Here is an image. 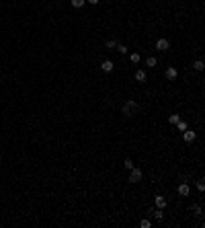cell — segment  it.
I'll list each match as a JSON object with an SVG mask.
<instances>
[{"label":"cell","mask_w":205,"mask_h":228,"mask_svg":"<svg viewBox=\"0 0 205 228\" xmlns=\"http://www.w3.org/2000/svg\"><path fill=\"white\" fill-rule=\"evenodd\" d=\"M133 167H136V164H133V163H131V160L127 158V160H125V169H127V171H131V169H133Z\"/></svg>","instance_id":"19"},{"label":"cell","mask_w":205,"mask_h":228,"mask_svg":"<svg viewBox=\"0 0 205 228\" xmlns=\"http://www.w3.org/2000/svg\"><path fill=\"white\" fill-rule=\"evenodd\" d=\"M129 62H131V64H137V62H140V54H131L129 56Z\"/></svg>","instance_id":"17"},{"label":"cell","mask_w":205,"mask_h":228,"mask_svg":"<svg viewBox=\"0 0 205 228\" xmlns=\"http://www.w3.org/2000/svg\"><path fill=\"white\" fill-rule=\"evenodd\" d=\"M193 68H195L197 72H201V70L205 68V64H203V60H195V62H193Z\"/></svg>","instance_id":"12"},{"label":"cell","mask_w":205,"mask_h":228,"mask_svg":"<svg viewBox=\"0 0 205 228\" xmlns=\"http://www.w3.org/2000/svg\"><path fill=\"white\" fill-rule=\"evenodd\" d=\"M164 74H166V78H168V80H176V76H179V70H176L174 66H168Z\"/></svg>","instance_id":"5"},{"label":"cell","mask_w":205,"mask_h":228,"mask_svg":"<svg viewBox=\"0 0 205 228\" xmlns=\"http://www.w3.org/2000/svg\"><path fill=\"white\" fill-rule=\"evenodd\" d=\"M197 189H199V191H205V183L203 181H197Z\"/></svg>","instance_id":"21"},{"label":"cell","mask_w":205,"mask_h":228,"mask_svg":"<svg viewBox=\"0 0 205 228\" xmlns=\"http://www.w3.org/2000/svg\"><path fill=\"white\" fill-rule=\"evenodd\" d=\"M113 68H115V64H113L111 60H105V62L101 64V70H102V72H113Z\"/></svg>","instance_id":"7"},{"label":"cell","mask_w":205,"mask_h":228,"mask_svg":"<svg viewBox=\"0 0 205 228\" xmlns=\"http://www.w3.org/2000/svg\"><path fill=\"white\" fill-rule=\"evenodd\" d=\"M168 47H170V43H168V39H164V37H160V39L156 41V50H160V51H168Z\"/></svg>","instance_id":"3"},{"label":"cell","mask_w":205,"mask_h":228,"mask_svg":"<svg viewBox=\"0 0 205 228\" xmlns=\"http://www.w3.org/2000/svg\"><path fill=\"white\" fill-rule=\"evenodd\" d=\"M156 64H158V60L154 58V56H150V58L146 60V66H148V68H156Z\"/></svg>","instance_id":"11"},{"label":"cell","mask_w":205,"mask_h":228,"mask_svg":"<svg viewBox=\"0 0 205 228\" xmlns=\"http://www.w3.org/2000/svg\"><path fill=\"white\" fill-rule=\"evenodd\" d=\"M174 125H176V128H179V132H185V129L189 128V125H187V121H181V119H179V121H176Z\"/></svg>","instance_id":"13"},{"label":"cell","mask_w":205,"mask_h":228,"mask_svg":"<svg viewBox=\"0 0 205 228\" xmlns=\"http://www.w3.org/2000/svg\"><path fill=\"white\" fill-rule=\"evenodd\" d=\"M107 47H109V50H115V47H117V41H115V39H109L107 41Z\"/></svg>","instance_id":"18"},{"label":"cell","mask_w":205,"mask_h":228,"mask_svg":"<svg viewBox=\"0 0 205 228\" xmlns=\"http://www.w3.org/2000/svg\"><path fill=\"white\" fill-rule=\"evenodd\" d=\"M176 193L181 195V197H189V193H191V189H189V185H187V183L179 185V187H176Z\"/></svg>","instance_id":"4"},{"label":"cell","mask_w":205,"mask_h":228,"mask_svg":"<svg viewBox=\"0 0 205 228\" xmlns=\"http://www.w3.org/2000/svg\"><path fill=\"white\" fill-rule=\"evenodd\" d=\"M183 138H185V142H193V140H195L197 138V134H195V132H193V129H189V128H187L185 129V132H183Z\"/></svg>","instance_id":"6"},{"label":"cell","mask_w":205,"mask_h":228,"mask_svg":"<svg viewBox=\"0 0 205 228\" xmlns=\"http://www.w3.org/2000/svg\"><path fill=\"white\" fill-rule=\"evenodd\" d=\"M142 179H144V171L142 169H136V167H133V169L129 171V179H127L129 183H140Z\"/></svg>","instance_id":"2"},{"label":"cell","mask_w":205,"mask_h":228,"mask_svg":"<svg viewBox=\"0 0 205 228\" xmlns=\"http://www.w3.org/2000/svg\"><path fill=\"white\" fill-rule=\"evenodd\" d=\"M84 2H86V0H72V6H74V8H82Z\"/></svg>","instance_id":"14"},{"label":"cell","mask_w":205,"mask_h":228,"mask_svg":"<svg viewBox=\"0 0 205 228\" xmlns=\"http://www.w3.org/2000/svg\"><path fill=\"white\" fill-rule=\"evenodd\" d=\"M150 216H152V218H154V220H158V222H162V220H164V212H162V208L154 210V212H152Z\"/></svg>","instance_id":"8"},{"label":"cell","mask_w":205,"mask_h":228,"mask_svg":"<svg viewBox=\"0 0 205 228\" xmlns=\"http://www.w3.org/2000/svg\"><path fill=\"white\" fill-rule=\"evenodd\" d=\"M179 119H181V117H179V115H170V117H168V121H170V124L174 125L176 121H179Z\"/></svg>","instance_id":"20"},{"label":"cell","mask_w":205,"mask_h":228,"mask_svg":"<svg viewBox=\"0 0 205 228\" xmlns=\"http://www.w3.org/2000/svg\"><path fill=\"white\" fill-rule=\"evenodd\" d=\"M154 203H156V208H162V210H164V208H166V203H168V201H166V197L158 195V197L154 199Z\"/></svg>","instance_id":"9"},{"label":"cell","mask_w":205,"mask_h":228,"mask_svg":"<svg viewBox=\"0 0 205 228\" xmlns=\"http://www.w3.org/2000/svg\"><path fill=\"white\" fill-rule=\"evenodd\" d=\"M146 78H148L146 70H137V72H136V80H137V82H146Z\"/></svg>","instance_id":"10"},{"label":"cell","mask_w":205,"mask_h":228,"mask_svg":"<svg viewBox=\"0 0 205 228\" xmlns=\"http://www.w3.org/2000/svg\"><path fill=\"white\" fill-rule=\"evenodd\" d=\"M137 111H140V105H137L133 99H127V103L123 105V113H125L127 117H131V115L137 113Z\"/></svg>","instance_id":"1"},{"label":"cell","mask_w":205,"mask_h":228,"mask_svg":"<svg viewBox=\"0 0 205 228\" xmlns=\"http://www.w3.org/2000/svg\"><path fill=\"white\" fill-rule=\"evenodd\" d=\"M140 226H142V228H150V226H152V222H150L148 218H144V220H140Z\"/></svg>","instance_id":"16"},{"label":"cell","mask_w":205,"mask_h":228,"mask_svg":"<svg viewBox=\"0 0 205 228\" xmlns=\"http://www.w3.org/2000/svg\"><path fill=\"white\" fill-rule=\"evenodd\" d=\"M86 2H90V4H98V0H86Z\"/></svg>","instance_id":"22"},{"label":"cell","mask_w":205,"mask_h":228,"mask_svg":"<svg viewBox=\"0 0 205 228\" xmlns=\"http://www.w3.org/2000/svg\"><path fill=\"white\" fill-rule=\"evenodd\" d=\"M117 51H119L121 56H125V54H127V45H123V43H117Z\"/></svg>","instance_id":"15"},{"label":"cell","mask_w":205,"mask_h":228,"mask_svg":"<svg viewBox=\"0 0 205 228\" xmlns=\"http://www.w3.org/2000/svg\"><path fill=\"white\" fill-rule=\"evenodd\" d=\"M0 158H2V154H0Z\"/></svg>","instance_id":"23"}]
</instances>
